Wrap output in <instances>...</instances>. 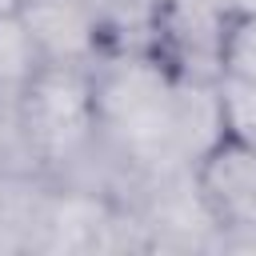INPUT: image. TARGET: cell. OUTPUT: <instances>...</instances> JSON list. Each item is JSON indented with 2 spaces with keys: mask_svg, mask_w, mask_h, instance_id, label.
Instances as JSON below:
<instances>
[{
  "mask_svg": "<svg viewBox=\"0 0 256 256\" xmlns=\"http://www.w3.org/2000/svg\"><path fill=\"white\" fill-rule=\"evenodd\" d=\"M48 188H52L48 176L0 172V252H36Z\"/></svg>",
  "mask_w": 256,
  "mask_h": 256,
  "instance_id": "cell-6",
  "label": "cell"
},
{
  "mask_svg": "<svg viewBox=\"0 0 256 256\" xmlns=\"http://www.w3.org/2000/svg\"><path fill=\"white\" fill-rule=\"evenodd\" d=\"M44 64L92 68L108 52V32L92 0H16Z\"/></svg>",
  "mask_w": 256,
  "mask_h": 256,
  "instance_id": "cell-5",
  "label": "cell"
},
{
  "mask_svg": "<svg viewBox=\"0 0 256 256\" xmlns=\"http://www.w3.org/2000/svg\"><path fill=\"white\" fill-rule=\"evenodd\" d=\"M232 20L236 8L228 0H156L148 24V52L160 56L176 80L220 84Z\"/></svg>",
  "mask_w": 256,
  "mask_h": 256,
  "instance_id": "cell-3",
  "label": "cell"
},
{
  "mask_svg": "<svg viewBox=\"0 0 256 256\" xmlns=\"http://www.w3.org/2000/svg\"><path fill=\"white\" fill-rule=\"evenodd\" d=\"M224 132H228V124H224L220 84L180 80V88H176V144H180V160L196 168V160Z\"/></svg>",
  "mask_w": 256,
  "mask_h": 256,
  "instance_id": "cell-7",
  "label": "cell"
},
{
  "mask_svg": "<svg viewBox=\"0 0 256 256\" xmlns=\"http://www.w3.org/2000/svg\"><path fill=\"white\" fill-rule=\"evenodd\" d=\"M0 172L4 176H44L32 152V140L20 120L16 96H0Z\"/></svg>",
  "mask_w": 256,
  "mask_h": 256,
  "instance_id": "cell-9",
  "label": "cell"
},
{
  "mask_svg": "<svg viewBox=\"0 0 256 256\" xmlns=\"http://www.w3.org/2000/svg\"><path fill=\"white\" fill-rule=\"evenodd\" d=\"M220 80H256V12H236L228 40H224Z\"/></svg>",
  "mask_w": 256,
  "mask_h": 256,
  "instance_id": "cell-10",
  "label": "cell"
},
{
  "mask_svg": "<svg viewBox=\"0 0 256 256\" xmlns=\"http://www.w3.org/2000/svg\"><path fill=\"white\" fill-rule=\"evenodd\" d=\"M24 132L52 184H88L116 192L112 168L96 148L92 76L76 64H44L16 96Z\"/></svg>",
  "mask_w": 256,
  "mask_h": 256,
  "instance_id": "cell-2",
  "label": "cell"
},
{
  "mask_svg": "<svg viewBox=\"0 0 256 256\" xmlns=\"http://www.w3.org/2000/svg\"><path fill=\"white\" fill-rule=\"evenodd\" d=\"M196 184L220 224V248L256 252V144L224 132L196 160Z\"/></svg>",
  "mask_w": 256,
  "mask_h": 256,
  "instance_id": "cell-4",
  "label": "cell"
},
{
  "mask_svg": "<svg viewBox=\"0 0 256 256\" xmlns=\"http://www.w3.org/2000/svg\"><path fill=\"white\" fill-rule=\"evenodd\" d=\"M236 12H256V0H228Z\"/></svg>",
  "mask_w": 256,
  "mask_h": 256,
  "instance_id": "cell-12",
  "label": "cell"
},
{
  "mask_svg": "<svg viewBox=\"0 0 256 256\" xmlns=\"http://www.w3.org/2000/svg\"><path fill=\"white\" fill-rule=\"evenodd\" d=\"M40 68H44V56L28 24L20 20L16 4L4 8L0 12V96H20Z\"/></svg>",
  "mask_w": 256,
  "mask_h": 256,
  "instance_id": "cell-8",
  "label": "cell"
},
{
  "mask_svg": "<svg viewBox=\"0 0 256 256\" xmlns=\"http://www.w3.org/2000/svg\"><path fill=\"white\" fill-rule=\"evenodd\" d=\"M96 144L116 172L120 200L160 172L184 168L176 144V88L160 56L148 48H108L92 68Z\"/></svg>",
  "mask_w": 256,
  "mask_h": 256,
  "instance_id": "cell-1",
  "label": "cell"
},
{
  "mask_svg": "<svg viewBox=\"0 0 256 256\" xmlns=\"http://www.w3.org/2000/svg\"><path fill=\"white\" fill-rule=\"evenodd\" d=\"M220 104L228 132L256 144V80H220Z\"/></svg>",
  "mask_w": 256,
  "mask_h": 256,
  "instance_id": "cell-11",
  "label": "cell"
}]
</instances>
